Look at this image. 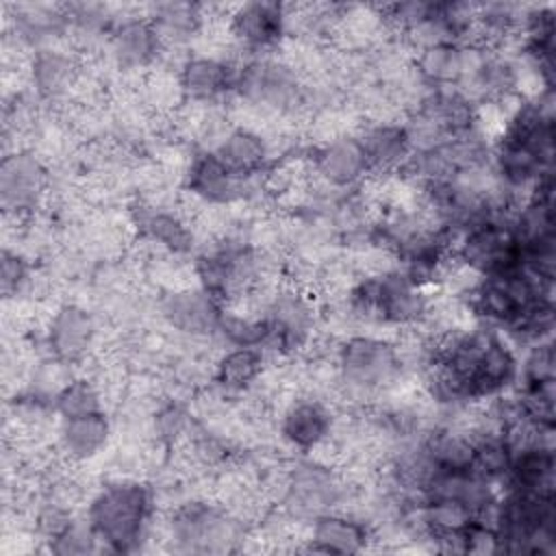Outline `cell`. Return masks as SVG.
Wrapping results in <instances>:
<instances>
[{
	"instance_id": "obj_6",
	"label": "cell",
	"mask_w": 556,
	"mask_h": 556,
	"mask_svg": "<svg viewBox=\"0 0 556 556\" xmlns=\"http://www.w3.org/2000/svg\"><path fill=\"white\" fill-rule=\"evenodd\" d=\"M119 17L109 33L100 54L109 74L122 83L137 85L165 61V46L146 17L143 7H117Z\"/></svg>"
},
{
	"instance_id": "obj_7",
	"label": "cell",
	"mask_w": 556,
	"mask_h": 556,
	"mask_svg": "<svg viewBox=\"0 0 556 556\" xmlns=\"http://www.w3.org/2000/svg\"><path fill=\"white\" fill-rule=\"evenodd\" d=\"M334 404L308 391H291L276 404V437L278 443L293 456L319 454L337 424Z\"/></svg>"
},
{
	"instance_id": "obj_23",
	"label": "cell",
	"mask_w": 556,
	"mask_h": 556,
	"mask_svg": "<svg viewBox=\"0 0 556 556\" xmlns=\"http://www.w3.org/2000/svg\"><path fill=\"white\" fill-rule=\"evenodd\" d=\"M413 65L430 87H460L469 67V41L424 48L413 54Z\"/></svg>"
},
{
	"instance_id": "obj_14",
	"label": "cell",
	"mask_w": 556,
	"mask_h": 556,
	"mask_svg": "<svg viewBox=\"0 0 556 556\" xmlns=\"http://www.w3.org/2000/svg\"><path fill=\"white\" fill-rule=\"evenodd\" d=\"M306 156L311 182L321 189L348 193L363 187L369 178V165L356 135H341L311 143Z\"/></svg>"
},
{
	"instance_id": "obj_18",
	"label": "cell",
	"mask_w": 556,
	"mask_h": 556,
	"mask_svg": "<svg viewBox=\"0 0 556 556\" xmlns=\"http://www.w3.org/2000/svg\"><path fill=\"white\" fill-rule=\"evenodd\" d=\"M143 13L159 33L165 52L174 54H185L193 50L213 20V7L195 2L146 4Z\"/></svg>"
},
{
	"instance_id": "obj_26",
	"label": "cell",
	"mask_w": 556,
	"mask_h": 556,
	"mask_svg": "<svg viewBox=\"0 0 556 556\" xmlns=\"http://www.w3.org/2000/svg\"><path fill=\"white\" fill-rule=\"evenodd\" d=\"M556 384V358H554V343H536L519 352V369H517V384L519 389L530 387H545Z\"/></svg>"
},
{
	"instance_id": "obj_13",
	"label": "cell",
	"mask_w": 556,
	"mask_h": 556,
	"mask_svg": "<svg viewBox=\"0 0 556 556\" xmlns=\"http://www.w3.org/2000/svg\"><path fill=\"white\" fill-rule=\"evenodd\" d=\"M85 56L70 41L33 50L26 65L30 93L41 104H70L85 74Z\"/></svg>"
},
{
	"instance_id": "obj_22",
	"label": "cell",
	"mask_w": 556,
	"mask_h": 556,
	"mask_svg": "<svg viewBox=\"0 0 556 556\" xmlns=\"http://www.w3.org/2000/svg\"><path fill=\"white\" fill-rule=\"evenodd\" d=\"M556 458L554 443L532 441L513 452L508 476L502 489H515L536 495H554Z\"/></svg>"
},
{
	"instance_id": "obj_9",
	"label": "cell",
	"mask_w": 556,
	"mask_h": 556,
	"mask_svg": "<svg viewBox=\"0 0 556 556\" xmlns=\"http://www.w3.org/2000/svg\"><path fill=\"white\" fill-rule=\"evenodd\" d=\"M52 193L50 163L33 148L22 146L4 152L0 163V204L4 217L26 222Z\"/></svg>"
},
{
	"instance_id": "obj_25",
	"label": "cell",
	"mask_w": 556,
	"mask_h": 556,
	"mask_svg": "<svg viewBox=\"0 0 556 556\" xmlns=\"http://www.w3.org/2000/svg\"><path fill=\"white\" fill-rule=\"evenodd\" d=\"M52 406L59 419L100 413L106 410V393L91 374L80 371L56 393Z\"/></svg>"
},
{
	"instance_id": "obj_21",
	"label": "cell",
	"mask_w": 556,
	"mask_h": 556,
	"mask_svg": "<svg viewBox=\"0 0 556 556\" xmlns=\"http://www.w3.org/2000/svg\"><path fill=\"white\" fill-rule=\"evenodd\" d=\"M211 152H215L239 176L265 174L280 156L274 137L235 122Z\"/></svg>"
},
{
	"instance_id": "obj_20",
	"label": "cell",
	"mask_w": 556,
	"mask_h": 556,
	"mask_svg": "<svg viewBox=\"0 0 556 556\" xmlns=\"http://www.w3.org/2000/svg\"><path fill=\"white\" fill-rule=\"evenodd\" d=\"M269 356L258 348H222L211 369V387L228 397L243 400L254 391L269 367Z\"/></svg>"
},
{
	"instance_id": "obj_16",
	"label": "cell",
	"mask_w": 556,
	"mask_h": 556,
	"mask_svg": "<svg viewBox=\"0 0 556 556\" xmlns=\"http://www.w3.org/2000/svg\"><path fill=\"white\" fill-rule=\"evenodd\" d=\"M374 526L352 510H330L304 526L300 549L315 554H361L376 543Z\"/></svg>"
},
{
	"instance_id": "obj_24",
	"label": "cell",
	"mask_w": 556,
	"mask_h": 556,
	"mask_svg": "<svg viewBox=\"0 0 556 556\" xmlns=\"http://www.w3.org/2000/svg\"><path fill=\"white\" fill-rule=\"evenodd\" d=\"M469 434H471L469 471L502 489L513 460L510 443L500 430H473Z\"/></svg>"
},
{
	"instance_id": "obj_28",
	"label": "cell",
	"mask_w": 556,
	"mask_h": 556,
	"mask_svg": "<svg viewBox=\"0 0 556 556\" xmlns=\"http://www.w3.org/2000/svg\"><path fill=\"white\" fill-rule=\"evenodd\" d=\"M2 293L7 300L22 298L35 282V269L30 258L17 248L2 250Z\"/></svg>"
},
{
	"instance_id": "obj_27",
	"label": "cell",
	"mask_w": 556,
	"mask_h": 556,
	"mask_svg": "<svg viewBox=\"0 0 556 556\" xmlns=\"http://www.w3.org/2000/svg\"><path fill=\"white\" fill-rule=\"evenodd\" d=\"M46 543H48V552L61 554V556L102 552V545H100L96 532L91 530L89 521L85 519V515L83 517L76 515L59 534H54Z\"/></svg>"
},
{
	"instance_id": "obj_12",
	"label": "cell",
	"mask_w": 556,
	"mask_h": 556,
	"mask_svg": "<svg viewBox=\"0 0 556 556\" xmlns=\"http://www.w3.org/2000/svg\"><path fill=\"white\" fill-rule=\"evenodd\" d=\"M226 30L239 56L274 54L287 41V9L269 0L226 7Z\"/></svg>"
},
{
	"instance_id": "obj_19",
	"label": "cell",
	"mask_w": 556,
	"mask_h": 556,
	"mask_svg": "<svg viewBox=\"0 0 556 556\" xmlns=\"http://www.w3.org/2000/svg\"><path fill=\"white\" fill-rule=\"evenodd\" d=\"M356 137L369 165V178L402 174L413 156V146L402 119L363 122Z\"/></svg>"
},
{
	"instance_id": "obj_3",
	"label": "cell",
	"mask_w": 556,
	"mask_h": 556,
	"mask_svg": "<svg viewBox=\"0 0 556 556\" xmlns=\"http://www.w3.org/2000/svg\"><path fill=\"white\" fill-rule=\"evenodd\" d=\"M352 491L354 484L345 469L328 458L315 454L291 456L280 473L274 506L304 528L324 513L348 508Z\"/></svg>"
},
{
	"instance_id": "obj_10",
	"label": "cell",
	"mask_w": 556,
	"mask_h": 556,
	"mask_svg": "<svg viewBox=\"0 0 556 556\" xmlns=\"http://www.w3.org/2000/svg\"><path fill=\"white\" fill-rule=\"evenodd\" d=\"M222 313L224 304L195 282L159 291L156 298V319L182 341H217Z\"/></svg>"
},
{
	"instance_id": "obj_11",
	"label": "cell",
	"mask_w": 556,
	"mask_h": 556,
	"mask_svg": "<svg viewBox=\"0 0 556 556\" xmlns=\"http://www.w3.org/2000/svg\"><path fill=\"white\" fill-rule=\"evenodd\" d=\"M452 256L480 278L504 274L521 265V252L510 219H484L458 232Z\"/></svg>"
},
{
	"instance_id": "obj_8",
	"label": "cell",
	"mask_w": 556,
	"mask_h": 556,
	"mask_svg": "<svg viewBox=\"0 0 556 556\" xmlns=\"http://www.w3.org/2000/svg\"><path fill=\"white\" fill-rule=\"evenodd\" d=\"M102 315L78 300L59 302L43 319L46 354L83 369L102 352Z\"/></svg>"
},
{
	"instance_id": "obj_4",
	"label": "cell",
	"mask_w": 556,
	"mask_h": 556,
	"mask_svg": "<svg viewBox=\"0 0 556 556\" xmlns=\"http://www.w3.org/2000/svg\"><path fill=\"white\" fill-rule=\"evenodd\" d=\"M248 523L211 493H191L165 510L161 534L172 552L222 554L248 539Z\"/></svg>"
},
{
	"instance_id": "obj_5",
	"label": "cell",
	"mask_w": 556,
	"mask_h": 556,
	"mask_svg": "<svg viewBox=\"0 0 556 556\" xmlns=\"http://www.w3.org/2000/svg\"><path fill=\"white\" fill-rule=\"evenodd\" d=\"M500 543V554L556 552V504L554 495L500 489L486 519Z\"/></svg>"
},
{
	"instance_id": "obj_17",
	"label": "cell",
	"mask_w": 556,
	"mask_h": 556,
	"mask_svg": "<svg viewBox=\"0 0 556 556\" xmlns=\"http://www.w3.org/2000/svg\"><path fill=\"white\" fill-rule=\"evenodd\" d=\"M115 424L106 410L80 417L59 419L54 432V452L65 467L80 469L102 458L111 450Z\"/></svg>"
},
{
	"instance_id": "obj_15",
	"label": "cell",
	"mask_w": 556,
	"mask_h": 556,
	"mask_svg": "<svg viewBox=\"0 0 556 556\" xmlns=\"http://www.w3.org/2000/svg\"><path fill=\"white\" fill-rule=\"evenodd\" d=\"M241 56L189 50L178 65V80L187 104L228 106Z\"/></svg>"
},
{
	"instance_id": "obj_1",
	"label": "cell",
	"mask_w": 556,
	"mask_h": 556,
	"mask_svg": "<svg viewBox=\"0 0 556 556\" xmlns=\"http://www.w3.org/2000/svg\"><path fill=\"white\" fill-rule=\"evenodd\" d=\"M83 515L102 552H139L156 521V489L141 476H109L87 495Z\"/></svg>"
},
{
	"instance_id": "obj_2",
	"label": "cell",
	"mask_w": 556,
	"mask_h": 556,
	"mask_svg": "<svg viewBox=\"0 0 556 556\" xmlns=\"http://www.w3.org/2000/svg\"><path fill=\"white\" fill-rule=\"evenodd\" d=\"M332 363L337 369V397L352 410H363L380 402L400 387L404 376L393 334L350 332L334 341Z\"/></svg>"
}]
</instances>
